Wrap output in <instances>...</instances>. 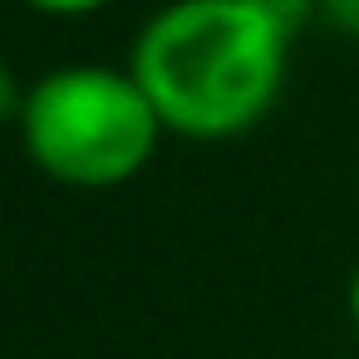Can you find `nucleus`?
I'll return each instance as SVG.
<instances>
[{"label":"nucleus","instance_id":"1","mask_svg":"<svg viewBox=\"0 0 359 359\" xmlns=\"http://www.w3.org/2000/svg\"><path fill=\"white\" fill-rule=\"evenodd\" d=\"M290 30L271 0H168L133 35L128 69L172 138L231 143L276 109Z\"/></svg>","mask_w":359,"mask_h":359},{"label":"nucleus","instance_id":"2","mask_svg":"<svg viewBox=\"0 0 359 359\" xmlns=\"http://www.w3.org/2000/svg\"><path fill=\"white\" fill-rule=\"evenodd\" d=\"M20 148L60 187L109 192L148 172L168 128L128 65H60L25 84Z\"/></svg>","mask_w":359,"mask_h":359},{"label":"nucleus","instance_id":"3","mask_svg":"<svg viewBox=\"0 0 359 359\" xmlns=\"http://www.w3.org/2000/svg\"><path fill=\"white\" fill-rule=\"evenodd\" d=\"M15 6H25L35 15H50V20H89V15L109 11L114 0H15Z\"/></svg>","mask_w":359,"mask_h":359},{"label":"nucleus","instance_id":"4","mask_svg":"<svg viewBox=\"0 0 359 359\" xmlns=\"http://www.w3.org/2000/svg\"><path fill=\"white\" fill-rule=\"evenodd\" d=\"M20 104H25V84L15 79V69H11V60L0 55V128L6 123H15L20 118Z\"/></svg>","mask_w":359,"mask_h":359},{"label":"nucleus","instance_id":"5","mask_svg":"<svg viewBox=\"0 0 359 359\" xmlns=\"http://www.w3.org/2000/svg\"><path fill=\"white\" fill-rule=\"evenodd\" d=\"M344 310H349V325L359 330V261L349 271V285H344Z\"/></svg>","mask_w":359,"mask_h":359}]
</instances>
